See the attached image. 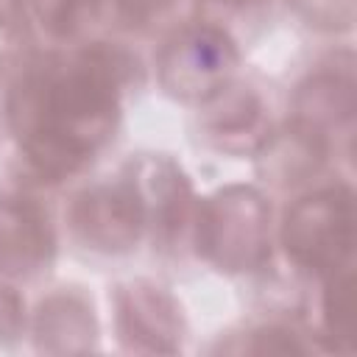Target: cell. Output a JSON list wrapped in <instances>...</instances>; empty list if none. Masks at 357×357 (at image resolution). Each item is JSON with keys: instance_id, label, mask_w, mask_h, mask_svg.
Returning <instances> with one entry per match:
<instances>
[{"instance_id": "3957f363", "label": "cell", "mask_w": 357, "mask_h": 357, "mask_svg": "<svg viewBox=\"0 0 357 357\" xmlns=\"http://www.w3.org/2000/svg\"><path fill=\"white\" fill-rule=\"evenodd\" d=\"M351 223L354 212L349 190L335 187L301 198L284 215L282 240L287 257L318 273H335L346 268L354 240Z\"/></svg>"}, {"instance_id": "9c48e42d", "label": "cell", "mask_w": 357, "mask_h": 357, "mask_svg": "<svg viewBox=\"0 0 357 357\" xmlns=\"http://www.w3.org/2000/svg\"><path fill=\"white\" fill-rule=\"evenodd\" d=\"M28 11L50 39H73L100 14V0H28Z\"/></svg>"}, {"instance_id": "7a4b0ae2", "label": "cell", "mask_w": 357, "mask_h": 357, "mask_svg": "<svg viewBox=\"0 0 357 357\" xmlns=\"http://www.w3.org/2000/svg\"><path fill=\"white\" fill-rule=\"evenodd\" d=\"M198 251L226 271H251L268 251V206L245 187H231L198 209Z\"/></svg>"}, {"instance_id": "ba28073f", "label": "cell", "mask_w": 357, "mask_h": 357, "mask_svg": "<svg viewBox=\"0 0 357 357\" xmlns=\"http://www.w3.org/2000/svg\"><path fill=\"white\" fill-rule=\"evenodd\" d=\"M89 312L92 310H86L73 296H53L47 304H42L36 321V335L42 349H53V351L86 349L95 335V324Z\"/></svg>"}, {"instance_id": "52a82bcc", "label": "cell", "mask_w": 357, "mask_h": 357, "mask_svg": "<svg viewBox=\"0 0 357 357\" xmlns=\"http://www.w3.org/2000/svg\"><path fill=\"white\" fill-rule=\"evenodd\" d=\"M117 326L128 349L173 351L178 337V312L159 287L137 282L117 293Z\"/></svg>"}, {"instance_id": "5b68a950", "label": "cell", "mask_w": 357, "mask_h": 357, "mask_svg": "<svg viewBox=\"0 0 357 357\" xmlns=\"http://www.w3.org/2000/svg\"><path fill=\"white\" fill-rule=\"evenodd\" d=\"M73 226L98 251H128L145 226L134 187H95L75 198Z\"/></svg>"}, {"instance_id": "6da1fadb", "label": "cell", "mask_w": 357, "mask_h": 357, "mask_svg": "<svg viewBox=\"0 0 357 357\" xmlns=\"http://www.w3.org/2000/svg\"><path fill=\"white\" fill-rule=\"evenodd\" d=\"M117 84L120 59L109 50L50 59L22 75L8 112L20 151L39 176L59 181L95 159L117 123Z\"/></svg>"}, {"instance_id": "8992f818", "label": "cell", "mask_w": 357, "mask_h": 357, "mask_svg": "<svg viewBox=\"0 0 357 357\" xmlns=\"http://www.w3.org/2000/svg\"><path fill=\"white\" fill-rule=\"evenodd\" d=\"M53 229L42 206L22 195H0V271L33 276L53 259Z\"/></svg>"}, {"instance_id": "30bf717a", "label": "cell", "mask_w": 357, "mask_h": 357, "mask_svg": "<svg viewBox=\"0 0 357 357\" xmlns=\"http://www.w3.org/2000/svg\"><path fill=\"white\" fill-rule=\"evenodd\" d=\"M209 100L218 103V109H209V128L212 134H218L220 139H237V137H251L259 134L262 128V106L257 100V95L251 92H234L229 95L226 86L220 92H215Z\"/></svg>"}, {"instance_id": "4fadbf2b", "label": "cell", "mask_w": 357, "mask_h": 357, "mask_svg": "<svg viewBox=\"0 0 357 357\" xmlns=\"http://www.w3.org/2000/svg\"><path fill=\"white\" fill-rule=\"evenodd\" d=\"M223 3H234V6H243V3H251V0H223Z\"/></svg>"}, {"instance_id": "7c38bea8", "label": "cell", "mask_w": 357, "mask_h": 357, "mask_svg": "<svg viewBox=\"0 0 357 357\" xmlns=\"http://www.w3.org/2000/svg\"><path fill=\"white\" fill-rule=\"evenodd\" d=\"M20 298L11 293V287H3L0 284V337H14L20 324H22V315H20Z\"/></svg>"}, {"instance_id": "277c9868", "label": "cell", "mask_w": 357, "mask_h": 357, "mask_svg": "<svg viewBox=\"0 0 357 357\" xmlns=\"http://www.w3.org/2000/svg\"><path fill=\"white\" fill-rule=\"evenodd\" d=\"M237 64L234 42L209 25L178 31L159 56L162 86L181 100H209L229 84Z\"/></svg>"}, {"instance_id": "8fae6325", "label": "cell", "mask_w": 357, "mask_h": 357, "mask_svg": "<svg viewBox=\"0 0 357 357\" xmlns=\"http://www.w3.org/2000/svg\"><path fill=\"white\" fill-rule=\"evenodd\" d=\"M176 3L181 0H100V11L126 31H151L176 8Z\"/></svg>"}]
</instances>
